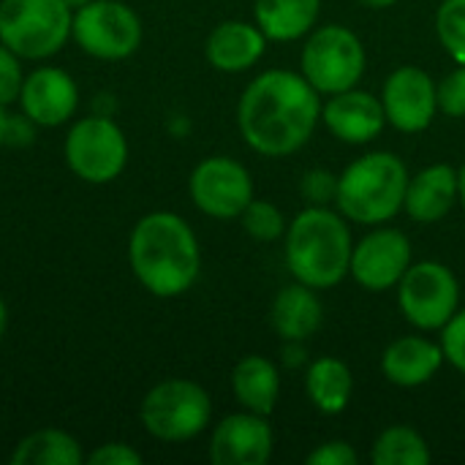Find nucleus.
Masks as SVG:
<instances>
[{
	"label": "nucleus",
	"mask_w": 465,
	"mask_h": 465,
	"mask_svg": "<svg viewBox=\"0 0 465 465\" xmlns=\"http://www.w3.org/2000/svg\"><path fill=\"white\" fill-rule=\"evenodd\" d=\"M322 123V98L294 71L272 68L251 79L237 104V128L245 144L267 158L302 150Z\"/></svg>",
	"instance_id": "1"
},
{
	"label": "nucleus",
	"mask_w": 465,
	"mask_h": 465,
	"mask_svg": "<svg viewBox=\"0 0 465 465\" xmlns=\"http://www.w3.org/2000/svg\"><path fill=\"white\" fill-rule=\"evenodd\" d=\"M128 264L144 292L161 300L183 297L202 272V248L185 218L155 210L142 215L128 237Z\"/></svg>",
	"instance_id": "2"
},
{
	"label": "nucleus",
	"mask_w": 465,
	"mask_h": 465,
	"mask_svg": "<svg viewBox=\"0 0 465 465\" xmlns=\"http://www.w3.org/2000/svg\"><path fill=\"white\" fill-rule=\"evenodd\" d=\"M351 229L330 207H305L286 229V264L294 281L322 292L338 286L351 264Z\"/></svg>",
	"instance_id": "3"
},
{
	"label": "nucleus",
	"mask_w": 465,
	"mask_h": 465,
	"mask_svg": "<svg viewBox=\"0 0 465 465\" xmlns=\"http://www.w3.org/2000/svg\"><path fill=\"white\" fill-rule=\"evenodd\" d=\"M409 169L387 150L365 153L338 174V213L360 226H381L392 221L406 202Z\"/></svg>",
	"instance_id": "4"
},
{
	"label": "nucleus",
	"mask_w": 465,
	"mask_h": 465,
	"mask_svg": "<svg viewBox=\"0 0 465 465\" xmlns=\"http://www.w3.org/2000/svg\"><path fill=\"white\" fill-rule=\"evenodd\" d=\"M213 401L207 390L191 379L158 381L139 406L142 428L163 444H185L207 430Z\"/></svg>",
	"instance_id": "5"
},
{
	"label": "nucleus",
	"mask_w": 465,
	"mask_h": 465,
	"mask_svg": "<svg viewBox=\"0 0 465 465\" xmlns=\"http://www.w3.org/2000/svg\"><path fill=\"white\" fill-rule=\"evenodd\" d=\"M74 11L63 0H0V44L22 60H49L71 41Z\"/></svg>",
	"instance_id": "6"
},
{
	"label": "nucleus",
	"mask_w": 465,
	"mask_h": 465,
	"mask_svg": "<svg viewBox=\"0 0 465 465\" xmlns=\"http://www.w3.org/2000/svg\"><path fill=\"white\" fill-rule=\"evenodd\" d=\"M368 65L365 46L346 25H324L308 33L300 54V74L319 95H335L360 84Z\"/></svg>",
	"instance_id": "7"
},
{
	"label": "nucleus",
	"mask_w": 465,
	"mask_h": 465,
	"mask_svg": "<svg viewBox=\"0 0 465 465\" xmlns=\"http://www.w3.org/2000/svg\"><path fill=\"white\" fill-rule=\"evenodd\" d=\"M63 155L68 169L90 185H106L117 180L128 166V139L112 114H87L71 123Z\"/></svg>",
	"instance_id": "8"
},
{
	"label": "nucleus",
	"mask_w": 465,
	"mask_h": 465,
	"mask_svg": "<svg viewBox=\"0 0 465 465\" xmlns=\"http://www.w3.org/2000/svg\"><path fill=\"white\" fill-rule=\"evenodd\" d=\"M142 19L123 0H90L74 11L71 41L93 60L120 63L142 46Z\"/></svg>",
	"instance_id": "9"
},
{
	"label": "nucleus",
	"mask_w": 465,
	"mask_h": 465,
	"mask_svg": "<svg viewBox=\"0 0 465 465\" xmlns=\"http://www.w3.org/2000/svg\"><path fill=\"white\" fill-rule=\"evenodd\" d=\"M398 305L406 322L422 332L444 330L460 311V283L441 262H417L398 283Z\"/></svg>",
	"instance_id": "10"
},
{
	"label": "nucleus",
	"mask_w": 465,
	"mask_h": 465,
	"mask_svg": "<svg viewBox=\"0 0 465 465\" xmlns=\"http://www.w3.org/2000/svg\"><path fill=\"white\" fill-rule=\"evenodd\" d=\"M188 193L204 215L232 221L253 202V177L240 161L229 155H210L193 166Z\"/></svg>",
	"instance_id": "11"
},
{
	"label": "nucleus",
	"mask_w": 465,
	"mask_h": 465,
	"mask_svg": "<svg viewBox=\"0 0 465 465\" xmlns=\"http://www.w3.org/2000/svg\"><path fill=\"white\" fill-rule=\"evenodd\" d=\"M409 267H411V240L401 229L376 226L360 242H354L349 275L365 292H390L398 289Z\"/></svg>",
	"instance_id": "12"
},
{
	"label": "nucleus",
	"mask_w": 465,
	"mask_h": 465,
	"mask_svg": "<svg viewBox=\"0 0 465 465\" xmlns=\"http://www.w3.org/2000/svg\"><path fill=\"white\" fill-rule=\"evenodd\" d=\"M381 106L387 123L403 134H420L430 128L439 114V95L433 76L420 65L395 68L381 87Z\"/></svg>",
	"instance_id": "13"
},
{
	"label": "nucleus",
	"mask_w": 465,
	"mask_h": 465,
	"mask_svg": "<svg viewBox=\"0 0 465 465\" xmlns=\"http://www.w3.org/2000/svg\"><path fill=\"white\" fill-rule=\"evenodd\" d=\"M19 109L38 128H60L71 123L79 109V84L76 79L57 65H38L25 74Z\"/></svg>",
	"instance_id": "14"
},
{
	"label": "nucleus",
	"mask_w": 465,
	"mask_h": 465,
	"mask_svg": "<svg viewBox=\"0 0 465 465\" xmlns=\"http://www.w3.org/2000/svg\"><path fill=\"white\" fill-rule=\"evenodd\" d=\"M275 436L267 417L237 411L223 417L210 436V460L215 465H264L272 458Z\"/></svg>",
	"instance_id": "15"
},
{
	"label": "nucleus",
	"mask_w": 465,
	"mask_h": 465,
	"mask_svg": "<svg viewBox=\"0 0 465 465\" xmlns=\"http://www.w3.org/2000/svg\"><path fill=\"white\" fill-rule=\"evenodd\" d=\"M322 123L346 144H368L384 131L387 114L381 98L368 90L351 87L330 95V101L322 104Z\"/></svg>",
	"instance_id": "16"
},
{
	"label": "nucleus",
	"mask_w": 465,
	"mask_h": 465,
	"mask_svg": "<svg viewBox=\"0 0 465 465\" xmlns=\"http://www.w3.org/2000/svg\"><path fill=\"white\" fill-rule=\"evenodd\" d=\"M267 49V35L256 22L226 19L215 25L204 41V57L215 71L242 74L253 68Z\"/></svg>",
	"instance_id": "17"
},
{
	"label": "nucleus",
	"mask_w": 465,
	"mask_h": 465,
	"mask_svg": "<svg viewBox=\"0 0 465 465\" xmlns=\"http://www.w3.org/2000/svg\"><path fill=\"white\" fill-rule=\"evenodd\" d=\"M455 204H460V180L450 163H433L409 177L403 210L417 223H439Z\"/></svg>",
	"instance_id": "18"
},
{
	"label": "nucleus",
	"mask_w": 465,
	"mask_h": 465,
	"mask_svg": "<svg viewBox=\"0 0 465 465\" xmlns=\"http://www.w3.org/2000/svg\"><path fill=\"white\" fill-rule=\"evenodd\" d=\"M444 365L441 343L422 335H406L392 341L381 354V373L390 384L401 390H417L428 384Z\"/></svg>",
	"instance_id": "19"
},
{
	"label": "nucleus",
	"mask_w": 465,
	"mask_h": 465,
	"mask_svg": "<svg viewBox=\"0 0 465 465\" xmlns=\"http://www.w3.org/2000/svg\"><path fill=\"white\" fill-rule=\"evenodd\" d=\"M322 322H324V308L322 300L316 297V289L300 281L283 286L270 305V324L286 343L292 341L305 343L311 335L319 332Z\"/></svg>",
	"instance_id": "20"
},
{
	"label": "nucleus",
	"mask_w": 465,
	"mask_h": 465,
	"mask_svg": "<svg viewBox=\"0 0 465 465\" xmlns=\"http://www.w3.org/2000/svg\"><path fill=\"white\" fill-rule=\"evenodd\" d=\"M232 392L245 411L270 417L281 398V373L262 354L242 357L232 371Z\"/></svg>",
	"instance_id": "21"
},
{
	"label": "nucleus",
	"mask_w": 465,
	"mask_h": 465,
	"mask_svg": "<svg viewBox=\"0 0 465 465\" xmlns=\"http://www.w3.org/2000/svg\"><path fill=\"white\" fill-rule=\"evenodd\" d=\"M322 0H253V19L267 41H297L319 19Z\"/></svg>",
	"instance_id": "22"
},
{
	"label": "nucleus",
	"mask_w": 465,
	"mask_h": 465,
	"mask_svg": "<svg viewBox=\"0 0 465 465\" xmlns=\"http://www.w3.org/2000/svg\"><path fill=\"white\" fill-rule=\"evenodd\" d=\"M308 401L322 414H341L351 403L354 395V376L351 368L338 357H319L308 365L305 376Z\"/></svg>",
	"instance_id": "23"
},
{
	"label": "nucleus",
	"mask_w": 465,
	"mask_h": 465,
	"mask_svg": "<svg viewBox=\"0 0 465 465\" xmlns=\"http://www.w3.org/2000/svg\"><path fill=\"white\" fill-rule=\"evenodd\" d=\"M11 465H79L84 463V452L79 441L60 430V428H44L30 436H25L11 458Z\"/></svg>",
	"instance_id": "24"
},
{
	"label": "nucleus",
	"mask_w": 465,
	"mask_h": 465,
	"mask_svg": "<svg viewBox=\"0 0 465 465\" xmlns=\"http://www.w3.org/2000/svg\"><path fill=\"white\" fill-rule=\"evenodd\" d=\"M433 452L422 433L409 425H392L381 430L371 447L373 465H430Z\"/></svg>",
	"instance_id": "25"
},
{
	"label": "nucleus",
	"mask_w": 465,
	"mask_h": 465,
	"mask_svg": "<svg viewBox=\"0 0 465 465\" xmlns=\"http://www.w3.org/2000/svg\"><path fill=\"white\" fill-rule=\"evenodd\" d=\"M240 221H242L245 234H251V237L259 240V242H275V240L283 237L286 229H289L286 215L281 213V207L272 204V202H267V199H253V202L242 210Z\"/></svg>",
	"instance_id": "26"
},
{
	"label": "nucleus",
	"mask_w": 465,
	"mask_h": 465,
	"mask_svg": "<svg viewBox=\"0 0 465 465\" xmlns=\"http://www.w3.org/2000/svg\"><path fill=\"white\" fill-rule=\"evenodd\" d=\"M436 35L450 57L465 65V0H444L439 5Z\"/></svg>",
	"instance_id": "27"
},
{
	"label": "nucleus",
	"mask_w": 465,
	"mask_h": 465,
	"mask_svg": "<svg viewBox=\"0 0 465 465\" xmlns=\"http://www.w3.org/2000/svg\"><path fill=\"white\" fill-rule=\"evenodd\" d=\"M436 95H439V112H444L447 117H465V65L458 63L455 71H450L439 84H436Z\"/></svg>",
	"instance_id": "28"
},
{
	"label": "nucleus",
	"mask_w": 465,
	"mask_h": 465,
	"mask_svg": "<svg viewBox=\"0 0 465 465\" xmlns=\"http://www.w3.org/2000/svg\"><path fill=\"white\" fill-rule=\"evenodd\" d=\"M300 193L311 207H330L338 196V177L327 169H311L300 183Z\"/></svg>",
	"instance_id": "29"
},
{
	"label": "nucleus",
	"mask_w": 465,
	"mask_h": 465,
	"mask_svg": "<svg viewBox=\"0 0 465 465\" xmlns=\"http://www.w3.org/2000/svg\"><path fill=\"white\" fill-rule=\"evenodd\" d=\"M25 82L22 57L14 54L5 44H0V106H11L19 101Z\"/></svg>",
	"instance_id": "30"
},
{
	"label": "nucleus",
	"mask_w": 465,
	"mask_h": 465,
	"mask_svg": "<svg viewBox=\"0 0 465 465\" xmlns=\"http://www.w3.org/2000/svg\"><path fill=\"white\" fill-rule=\"evenodd\" d=\"M441 349H444V360L465 376V308L458 311L444 324V330H441Z\"/></svg>",
	"instance_id": "31"
},
{
	"label": "nucleus",
	"mask_w": 465,
	"mask_h": 465,
	"mask_svg": "<svg viewBox=\"0 0 465 465\" xmlns=\"http://www.w3.org/2000/svg\"><path fill=\"white\" fill-rule=\"evenodd\" d=\"M308 465H357L360 463V455L357 450L349 444V441H324L322 447H316L308 458Z\"/></svg>",
	"instance_id": "32"
},
{
	"label": "nucleus",
	"mask_w": 465,
	"mask_h": 465,
	"mask_svg": "<svg viewBox=\"0 0 465 465\" xmlns=\"http://www.w3.org/2000/svg\"><path fill=\"white\" fill-rule=\"evenodd\" d=\"M84 460L90 465H142V455L123 441H109L84 455Z\"/></svg>",
	"instance_id": "33"
},
{
	"label": "nucleus",
	"mask_w": 465,
	"mask_h": 465,
	"mask_svg": "<svg viewBox=\"0 0 465 465\" xmlns=\"http://www.w3.org/2000/svg\"><path fill=\"white\" fill-rule=\"evenodd\" d=\"M35 123L27 114H5V134L3 144L8 147H27L35 136Z\"/></svg>",
	"instance_id": "34"
},
{
	"label": "nucleus",
	"mask_w": 465,
	"mask_h": 465,
	"mask_svg": "<svg viewBox=\"0 0 465 465\" xmlns=\"http://www.w3.org/2000/svg\"><path fill=\"white\" fill-rule=\"evenodd\" d=\"M5 327H8V308H5V300L0 297V341L5 335Z\"/></svg>",
	"instance_id": "35"
},
{
	"label": "nucleus",
	"mask_w": 465,
	"mask_h": 465,
	"mask_svg": "<svg viewBox=\"0 0 465 465\" xmlns=\"http://www.w3.org/2000/svg\"><path fill=\"white\" fill-rule=\"evenodd\" d=\"M357 3H362V5H368V8H390V5H395L398 0H357Z\"/></svg>",
	"instance_id": "36"
},
{
	"label": "nucleus",
	"mask_w": 465,
	"mask_h": 465,
	"mask_svg": "<svg viewBox=\"0 0 465 465\" xmlns=\"http://www.w3.org/2000/svg\"><path fill=\"white\" fill-rule=\"evenodd\" d=\"M458 180H460V207L465 210V166L458 172Z\"/></svg>",
	"instance_id": "37"
},
{
	"label": "nucleus",
	"mask_w": 465,
	"mask_h": 465,
	"mask_svg": "<svg viewBox=\"0 0 465 465\" xmlns=\"http://www.w3.org/2000/svg\"><path fill=\"white\" fill-rule=\"evenodd\" d=\"M63 3H65V5H68L71 11H76V8H82V5H87L90 0H63Z\"/></svg>",
	"instance_id": "38"
},
{
	"label": "nucleus",
	"mask_w": 465,
	"mask_h": 465,
	"mask_svg": "<svg viewBox=\"0 0 465 465\" xmlns=\"http://www.w3.org/2000/svg\"><path fill=\"white\" fill-rule=\"evenodd\" d=\"M3 134H5V106H0V147H3Z\"/></svg>",
	"instance_id": "39"
}]
</instances>
